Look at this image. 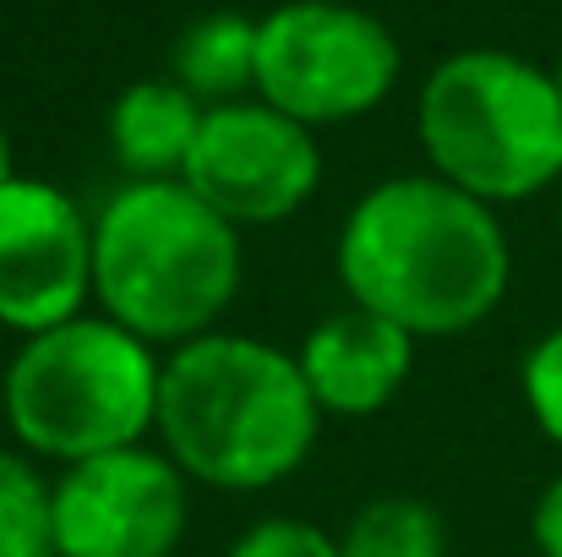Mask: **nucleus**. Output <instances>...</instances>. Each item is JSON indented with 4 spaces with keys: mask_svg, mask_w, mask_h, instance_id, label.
Wrapping results in <instances>:
<instances>
[{
    "mask_svg": "<svg viewBox=\"0 0 562 557\" xmlns=\"http://www.w3.org/2000/svg\"><path fill=\"white\" fill-rule=\"evenodd\" d=\"M187 520L191 481L154 443H132L49 476L55 557H176Z\"/></svg>",
    "mask_w": 562,
    "mask_h": 557,
    "instance_id": "nucleus-7",
    "label": "nucleus"
},
{
    "mask_svg": "<svg viewBox=\"0 0 562 557\" xmlns=\"http://www.w3.org/2000/svg\"><path fill=\"white\" fill-rule=\"evenodd\" d=\"M415 137L437 181L486 208L530 202L562 181L558 77L514 49H453L420 82Z\"/></svg>",
    "mask_w": 562,
    "mask_h": 557,
    "instance_id": "nucleus-5",
    "label": "nucleus"
},
{
    "mask_svg": "<svg viewBox=\"0 0 562 557\" xmlns=\"http://www.w3.org/2000/svg\"><path fill=\"white\" fill-rule=\"evenodd\" d=\"M165 356L104 312H77L11 350L0 410L27 459L55 470L148 443Z\"/></svg>",
    "mask_w": 562,
    "mask_h": 557,
    "instance_id": "nucleus-4",
    "label": "nucleus"
},
{
    "mask_svg": "<svg viewBox=\"0 0 562 557\" xmlns=\"http://www.w3.org/2000/svg\"><path fill=\"white\" fill-rule=\"evenodd\" d=\"M154 432L196 487L268 492L312 459L323 410L295 350L213 328L165 356Z\"/></svg>",
    "mask_w": 562,
    "mask_h": 557,
    "instance_id": "nucleus-2",
    "label": "nucleus"
},
{
    "mask_svg": "<svg viewBox=\"0 0 562 557\" xmlns=\"http://www.w3.org/2000/svg\"><path fill=\"white\" fill-rule=\"evenodd\" d=\"M0 557L49 553V476L22 448H0Z\"/></svg>",
    "mask_w": 562,
    "mask_h": 557,
    "instance_id": "nucleus-14",
    "label": "nucleus"
},
{
    "mask_svg": "<svg viewBox=\"0 0 562 557\" xmlns=\"http://www.w3.org/2000/svg\"><path fill=\"white\" fill-rule=\"evenodd\" d=\"M279 5H312V0H279Z\"/></svg>",
    "mask_w": 562,
    "mask_h": 557,
    "instance_id": "nucleus-19",
    "label": "nucleus"
},
{
    "mask_svg": "<svg viewBox=\"0 0 562 557\" xmlns=\"http://www.w3.org/2000/svg\"><path fill=\"white\" fill-rule=\"evenodd\" d=\"M207 104H196L176 77H143L110 104V154L126 181H181Z\"/></svg>",
    "mask_w": 562,
    "mask_h": 557,
    "instance_id": "nucleus-11",
    "label": "nucleus"
},
{
    "mask_svg": "<svg viewBox=\"0 0 562 557\" xmlns=\"http://www.w3.org/2000/svg\"><path fill=\"white\" fill-rule=\"evenodd\" d=\"M240 274V230L187 181H126L93 213V312L154 350L213 334Z\"/></svg>",
    "mask_w": 562,
    "mask_h": 557,
    "instance_id": "nucleus-3",
    "label": "nucleus"
},
{
    "mask_svg": "<svg viewBox=\"0 0 562 557\" xmlns=\"http://www.w3.org/2000/svg\"><path fill=\"white\" fill-rule=\"evenodd\" d=\"M334 268L350 307L398 323L420 345L470 334L503 307L514 246L497 208L426 170L376 181L345 213Z\"/></svg>",
    "mask_w": 562,
    "mask_h": 557,
    "instance_id": "nucleus-1",
    "label": "nucleus"
},
{
    "mask_svg": "<svg viewBox=\"0 0 562 557\" xmlns=\"http://www.w3.org/2000/svg\"><path fill=\"white\" fill-rule=\"evenodd\" d=\"M519 388H525L530 421L547 432V443L562 448V323L530 345V356L519 367Z\"/></svg>",
    "mask_w": 562,
    "mask_h": 557,
    "instance_id": "nucleus-15",
    "label": "nucleus"
},
{
    "mask_svg": "<svg viewBox=\"0 0 562 557\" xmlns=\"http://www.w3.org/2000/svg\"><path fill=\"white\" fill-rule=\"evenodd\" d=\"M530 542L541 557H562V476H552L530 509Z\"/></svg>",
    "mask_w": 562,
    "mask_h": 557,
    "instance_id": "nucleus-17",
    "label": "nucleus"
},
{
    "mask_svg": "<svg viewBox=\"0 0 562 557\" xmlns=\"http://www.w3.org/2000/svg\"><path fill=\"white\" fill-rule=\"evenodd\" d=\"M404 49L356 0L273 5L257 22V99L301 126H345L387 104Z\"/></svg>",
    "mask_w": 562,
    "mask_h": 557,
    "instance_id": "nucleus-6",
    "label": "nucleus"
},
{
    "mask_svg": "<svg viewBox=\"0 0 562 557\" xmlns=\"http://www.w3.org/2000/svg\"><path fill=\"white\" fill-rule=\"evenodd\" d=\"M170 77L207 110L257 93V16L202 11L170 49Z\"/></svg>",
    "mask_w": 562,
    "mask_h": 557,
    "instance_id": "nucleus-12",
    "label": "nucleus"
},
{
    "mask_svg": "<svg viewBox=\"0 0 562 557\" xmlns=\"http://www.w3.org/2000/svg\"><path fill=\"white\" fill-rule=\"evenodd\" d=\"M181 181L235 230L295 219L323 186L317 132L262 99L213 104L191 143Z\"/></svg>",
    "mask_w": 562,
    "mask_h": 557,
    "instance_id": "nucleus-8",
    "label": "nucleus"
},
{
    "mask_svg": "<svg viewBox=\"0 0 562 557\" xmlns=\"http://www.w3.org/2000/svg\"><path fill=\"white\" fill-rule=\"evenodd\" d=\"M93 301V219L55 181L0 186V328L33 339Z\"/></svg>",
    "mask_w": 562,
    "mask_h": 557,
    "instance_id": "nucleus-9",
    "label": "nucleus"
},
{
    "mask_svg": "<svg viewBox=\"0 0 562 557\" xmlns=\"http://www.w3.org/2000/svg\"><path fill=\"white\" fill-rule=\"evenodd\" d=\"M229 557H339V542L306 520H290V514H273V520H257L235 536Z\"/></svg>",
    "mask_w": 562,
    "mask_h": 557,
    "instance_id": "nucleus-16",
    "label": "nucleus"
},
{
    "mask_svg": "<svg viewBox=\"0 0 562 557\" xmlns=\"http://www.w3.org/2000/svg\"><path fill=\"white\" fill-rule=\"evenodd\" d=\"M334 542L339 557H448L442 514L420 498H372Z\"/></svg>",
    "mask_w": 562,
    "mask_h": 557,
    "instance_id": "nucleus-13",
    "label": "nucleus"
},
{
    "mask_svg": "<svg viewBox=\"0 0 562 557\" xmlns=\"http://www.w3.org/2000/svg\"><path fill=\"white\" fill-rule=\"evenodd\" d=\"M552 77H558V93H562V60H558V71H552Z\"/></svg>",
    "mask_w": 562,
    "mask_h": 557,
    "instance_id": "nucleus-20",
    "label": "nucleus"
},
{
    "mask_svg": "<svg viewBox=\"0 0 562 557\" xmlns=\"http://www.w3.org/2000/svg\"><path fill=\"white\" fill-rule=\"evenodd\" d=\"M16 181V159H11V137H5V126H0V186Z\"/></svg>",
    "mask_w": 562,
    "mask_h": 557,
    "instance_id": "nucleus-18",
    "label": "nucleus"
},
{
    "mask_svg": "<svg viewBox=\"0 0 562 557\" xmlns=\"http://www.w3.org/2000/svg\"><path fill=\"white\" fill-rule=\"evenodd\" d=\"M295 367L323 415L367 421L404 393L415 371V339L367 307H339L306 328V339L295 345Z\"/></svg>",
    "mask_w": 562,
    "mask_h": 557,
    "instance_id": "nucleus-10",
    "label": "nucleus"
}]
</instances>
